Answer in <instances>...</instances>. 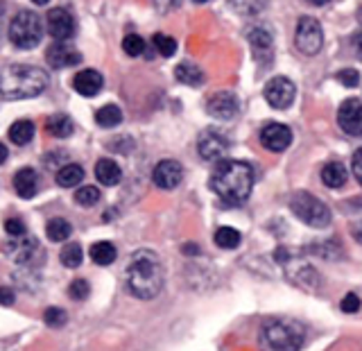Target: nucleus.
<instances>
[{
  "label": "nucleus",
  "mask_w": 362,
  "mask_h": 351,
  "mask_svg": "<svg viewBox=\"0 0 362 351\" xmlns=\"http://www.w3.org/2000/svg\"><path fill=\"white\" fill-rule=\"evenodd\" d=\"M45 62L59 71V68L77 66L79 62H82V54H79L75 48H71V45H66V43H52L48 48V52H45Z\"/></svg>",
  "instance_id": "dca6fc26"
},
{
  "label": "nucleus",
  "mask_w": 362,
  "mask_h": 351,
  "mask_svg": "<svg viewBox=\"0 0 362 351\" xmlns=\"http://www.w3.org/2000/svg\"><path fill=\"white\" fill-rule=\"evenodd\" d=\"M45 130H48V134L54 136V139H68V136L73 134L75 125H73V118L66 116V113H54V116L45 120Z\"/></svg>",
  "instance_id": "4be33fe9"
},
{
  "label": "nucleus",
  "mask_w": 362,
  "mask_h": 351,
  "mask_svg": "<svg viewBox=\"0 0 362 351\" xmlns=\"http://www.w3.org/2000/svg\"><path fill=\"white\" fill-rule=\"evenodd\" d=\"M14 188L23 200H30L39 190V177L32 168H21L14 175Z\"/></svg>",
  "instance_id": "6ab92c4d"
},
{
  "label": "nucleus",
  "mask_w": 362,
  "mask_h": 351,
  "mask_svg": "<svg viewBox=\"0 0 362 351\" xmlns=\"http://www.w3.org/2000/svg\"><path fill=\"white\" fill-rule=\"evenodd\" d=\"M165 272L158 256L150 249L136 252L124 272V286L136 299H154L163 290Z\"/></svg>",
  "instance_id": "f03ea898"
},
{
  "label": "nucleus",
  "mask_w": 362,
  "mask_h": 351,
  "mask_svg": "<svg viewBox=\"0 0 362 351\" xmlns=\"http://www.w3.org/2000/svg\"><path fill=\"white\" fill-rule=\"evenodd\" d=\"M95 177L102 186H116L122 179V170L113 159H100L95 163Z\"/></svg>",
  "instance_id": "aec40b11"
},
{
  "label": "nucleus",
  "mask_w": 362,
  "mask_h": 351,
  "mask_svg": "<svg viewBox=\"0 0 362 351\" xmlns=\"http://www.w3.org/2000/svg\"><path fill=\"white\" fill-rule=\"evenodd\" d=\"M337 122L342 132L351 136H362V102L356 98L344 100L337 109Z\"/></svg>",
  "instance_id": "ddd939ff"
},
{
  "label": "nucleus",
  "mask_w": 362,
  "mask_h": 351,
  "mask_svg": "<svg viewBox=\"0 0 362 351\" xmlns=\"http://www.w3.org/2000/svg\"><path fill=\"white\" fill-rule=\"evenodd\" d=\"M184 179V166L175 159H165V161H158L152 170V181L156 188L161 190H173L181 184Z\"/></svg>",
  "instance_id": "9b49d317"
},
{
  "label": "nucleus",
  "mask_w": 362,
  "mask_h": 351,
  "mask_svg": "<svg viewBox=\"0 0 362 351\" xmlns=\"http://www.w3.org/2000/svg\"><path fill=\"white\" fill-rule=\"evenodd\" d=\"M360 297L358 294H354V292H349L346 297L342 299V304H339V309H342L344 313H358L360 311Z\"/></svg>",
  "instance_id": "58836bf2"
},
{
  "label": "nucleus",
  "mask_w": 362,
  "mask_h": 351,
  "mask_svg": "<svg viewBox=\"0 0 362 351\" xmlns=\"http://www.w3.org/2000/svg\"><path fill=\"white\" fill-rule=\"evenodd\" d=\"M95 122L100 125V127H105V130L118 127V125L122 122V111H120V107H116V105H107V107L98 109V113H95Z\"/></svg>",
  "instance_id": "c85d7f7f"
},
{
  "label": "nucleus",
  "mask_w": 362,
  "mask_h": 351,
  "mask_svg": "<svg viewBox=\"0 0 362 351\" xmlns=\"http://www.w3.org/2000/svg\"><path fill=\"white\" fill-rule=\"evenodd\" d=\"M75 202L79 204V207H95V204L100 202V190L95 186H82L77 192H75Z\"/></svg>",
  "instance_id": "7c9ffc66"
},
{
  "label": "nucleus",
  "mask_w": 362,
  "mask_h": 351,
  "mask_svg": "<svg viewBox=\"0 0 362 351\" xmlns=\"http://www.w3.org/2000/svg\"><path fill=\"white\" fill-rule=\"evenodd\" d=\"M351 234H354L356 243H360V245H362V220H360V222H356L354 226H351Z\"/></svg>",
  "instance_id": "37998d69"
},
{
  "label": "nucleus",
  "mask_w": 362,
  "mask_h": 351,
  "mask_svg": "<svg viewBox=\"0 0 362 351\" xmlns=\"http://www.w3.org/2000/svg\"><path fill=\"white\" fill-rule=\"evenodd\" d=\"M238 98L229 91H220V93H215L209 98L206 102V111L209 116L215 118V120H233L238 116Z\"/></svg>",
  "instance_id": "2eb2a0df"
},
{
  "label": "nucleus",
  "mask_w": 362,
  "mask_h": 351,
  "mask_svg": "<svg viewBox=\"0 0 362 351\" xmlns=\"http://www.w3.org/2000/svg\"><path fill=\"white\" fill-rule=\"evenodd\" d=\"M290 209L303 224L315 226V229H324V226L331 224V209L320 197H315L305 190L294 192L290 197Z\"/></svg>",
  "instance_id": "423d86ee"
},
{
  "label": "nucleus",
  "mask_w": 362,
  "mask_h": 351,
  "mask_svg": "<svg viewBox=\"0 0 362 351\" xmlns=\"http://www.w3.org/2000/svg\"><path fill=\"white\" fill-rule=\"evenodd\" d=\"M360 18H362V7H360Z\"/></svg>",
  "instance_id": "09e8293b"
},
{
  "label": "nucleus",
  "mask_w": 362,
  "mask_h": 351,
  "mask_svg": "<svg viewBox=\"0 0 362 351\" xmlns=\"http://www.w3.org/2000/svg\"><path fill=\"white\" fill-rule=\"evenodd\" d=\"M346 179H349V173H346L344 163L331 161L322 168V181L328 188H342L346 184Z\"/></svg>",
  "instance_id": "412c9836"
},
{
  "label": "nucleus",
  "mask_w": 362,
  "mask_h": 351,
  "mask_svg": "<svg viewBox=\"0 0 362 351\" xmlns=\"http://www.w3.org/2000/svg\"><path fill=\"white\" fill-rule=\"evenodd\" d=\"M263 96H265L269 107H274V109H288L292 102H294V96H297V86L292 84V79L279 75V77H272L269 82L265 84Z\"/></svg>",
  "instance_id": "6e6552de"
},
{
  "label": "nucleus",
  "mask_w": 362,
  "mask_h": 351,
  "mask_svg": "<svg viewBox=\"0 0 362 351\" xmlns=\"http://www.w3.org/2000/svg\"><path fill=\"white\" fill-rule=\"evenodd\" d=\"M43 322L48 326H52V328H59V326H64L68 322V315L62 309H48L43 313Z\"/></svg>",
  "instance_id": "f704fd0d"
},
{
  "label": "nucleus",
  "mask_w": 362,
  "mask_h": 351,
  "mask_svg": "<svg viewBox=\"0 0 362 351\" xmlns=\"http://www.w3.org/2000/svg\"><path fill=\"white\" fill-rule=\"evenodd\" d=\"M351 168H354V175H356V179L360 181V186H362V147L354 154V161H351Z\"/></svg>",
  "instance_id": "ea45409f"
},
{
  "label": "nucleus",
  "mask_w": 362,
  "mask_h": 351,
  "mask_svg": "<svg viewBox=\"0 0 362 351\" xmlns=\"http://www.w3.org/2000/svg\"><path fill=\"white\" fill-rule=\"evenodd\" d=\"M335 77H337V82L344 84L346 88H354L360 84V73L356 71V68H344V71H339Z\"/></svg>",
  "instance_id": "c9c22d12"
},
{
  "label": "nucleus",
  "mask_w": 362,
  "mask_h": 351,
  "mask_svg": "<svg viewBox=\"0 0 362 351\" xmlns=\"http://www.w3.org/2000/svg\"><path fill=\"white\" fill-rule=\"evenodd\" d=\"M7 256L14 258L18 265H34L37 263V256H43V254H41L39 241H34V238H21L14 247L7 245Z\"/></svg>",
  "instance_id": "f3484780"
},
{
  "label": "nucleus",
  "mask_w": 362,
  "mask_h": 351,
  "mask_svg": "<svg viewBox=\"0 0 362 351\" xmlns=\"http://www.w3.org/2000/svg\"><path fill=\"white\" fill-rule=\"evenodd\" d=\"M294 43H297V48L308 57H315L317 52H320L324 48V30L320 25V21L313 18V16L299 18L297 34H294Z\"/></svg>",
  "instance_id": "0eeeda50"
},
{
  "label": "nucleus",
  "mask_w": 362,
  "mask_h": 351,
  "mask_svg": "<svg viewBox=\"0 0 362 351\" xmlns=\"http://www.w3.org/2000/svg\"><path fill=\"white\" fill-rule=\"evenodd\" d=\"M48 86V75L41 68L28 64H11L3 68L0 77V93L3 100H28L41 96Z\"/></svg>",
  "instance_id": "7ed1b4c3"
},
{
  "label": "nucleus",
  "mask_w": 362,
  "mask_h": 351,
  "mask_svg": "<svg viewBox=\"0 0 362 351\" xmlns=\"http://www.w3.org/2000/svg\"><path fill=\"white\" fill-rule=\"evenodd\" d=\"M82 179H84V168L77 163H66L57 173V184L62 188H73L77 184H82Z\"/></svg>",
  "instance_id": "393cba45"
},
{
  "label": "nucleus",
  "mask_w": 362,
  "mask_h": 351,
  "mask_svg": "<svg viewBox=\"0 0 362 351\" xmlns=\"http://www.w3.org/2000/svg\"><path fill=\"white\" fill-rule=\"evenodd\" d=\"M45 25H48V34L57 43H66L68 39L75 37L77 23L73 14L64 7H54L48 11V18H45Z\"/></svg>",
  "instance_id": "1a4fd4ad"
},
{
  "label": "nucleus",
  "mask_w": 362,
  "mask_h": 351,
  "mask_svg": "<svg viewBox=\"0 0 362 351\" xmlns=\"http://www.w3.org/2000/svg\"><path fill=\"white\" fill-rule=\"evenodd\" d=\"M152 43L161 57H173L177 52V41L173 37H165V34H154Z\"/></svg>",
  "instance_id": "473e14b6"
},
{
  "label": "nucleus",
  "mask_w": 362,
  "mask_h": 351,
  "mask_svg": "<svg viewBox=\"0 0 362 351\" xmlns=\"http://www.w3.org/2000/svg\"><path fill=\"white\" fill-rule=\"evenodd\" d=\"M179 3H181V0H152V5L158 11H163V14H165V11H170V9H175Z\"/></svg>",
  "instance_id": "a19ab883"
},
{
  "label": "nucleus",
  "mask_w": 362,
  "mask_h": 351,
  "mask_svg": "<svg viewBox=\"0 0 362 351\" xmlns=\"http://www.w3.org/2000/svg\"><path fill=\"white\" fill-rule=\"evenodd\" d=\"M354 50H356V57L362 62V30L354 37Z\"/></svg>",
  "instance_id": "79ce46f5"
},
{
  "label": "nucleus",
  "mask_w": 362,
  "mask_h": 351,
  "mask_svg": "<svg viewBox=\"0 0 362 351\" xmlns=\"http://www.w3.org/2000/svg\"><path fill=\"white\" fill-rule=\"evenodd\" d=\"M231 5L240 11V14H258L260 9L267 5V0H231Z\"/></svg>",
  "instance_id": "72a5a7b5"
},
{
  "label": "nucleus",
  "mask_w": 362,
  "mask_h": 351,
  "mask_svg": "<svg viewBox=\"0 0 362 351\" xmlns=\"http://www.w3.org/2000/svg\"><path fill=\"white\" fill-rule=\"evenodd\" d=\"M213 241L218 247L222 249H235L238 245H240L243 236L238 229H233V226H218V231H215Z\"/></svg>",
  "instance_id": "cd10ccee"
},
{
  "label": "nucleus",
  "mask_w": 362,
  "mask_h": 351,
  "mask_svg": "<svg viewBox=\"0 0 362 351\" xmlns=\"http://www.w3.org/2000/svg\"><path fill=\"white\" fill-rule=\"evenodd\" d=\"M116 258H118V249L109 241H100L90 247V260L98 265H111Z\"/></svg>",
  "instance_id": "5701e85b"
},
{
  "label": "nucleus",
  "mask_w": 362,
  "mask_h": 351,
  "mask_svg": "<svg viewBox=\"0 0 362 351\" xmlns=\"http://www.w3.org/2000/svg\"><path fill=\"white\" fill-rule=\"evenodd\" d=\"M209 186L226 207H240L252 195L254 168L245 161L226 159V161H220V166L213 170Z\"/></svg>",
  "instance_id": "f257e3e1"
},
{
  "label": "nucleus",
  "mask_w": 362,
  "mask_h": 351,
  "mask_svg": "<svg viewBox=\"0 0 362 351\" xmlns=\"http://www.w3.org/2000/svg\"><path fill=\"white\" fill-rule=\"evenodd\" d=\"M292 143V130L288 125L281 122H269L260 130V145L269 152H283L288 150Z\"/></svg>",
  "instance_id": "4468645a"
},
{
  "label": "nucleus",
  "mask_w": 362,
  "mask_h": 351,
  "mask_svg": "<svg viewBox=\"0 0 362 351\" xmlns=\"http://www.w3.org/2000/svg\"><path fill=\"white\" fill-rule=\"evenodd\" d=\"M197 152L204 161H218L229 152V141L218 130H204L197 141Z\"/></svg>",
  "instance_id": "9d476101"
},
{
  "label": "nucleus",
  "mask_w": 362,
  "mask_h": 351,
  "mask_svg": "<svg viewBox=\"0 0 362 351\" xmlns=\"http://www.w3.org/2000/svg\"><path fill=\"white\" fill-rule=\"evenodd\" d=\"M82 258H84V252H82V247H79L77 243L73 245H66L62 249V254H59V260L66 265V267H79V263H82Z\"/></svg>",
  "instance_id": "c756f323"
},
{
  "label": "nucleus",
  "mask_w": 362,
  "mask_h": 351,
  "mask_svg": "<svg viewBox=\"0 0 362 351\" xmlns=\"http://www.w3.org/2000/svg\"><path fill=\"white\" fill-rule=\"evenodd\" d=\"M175 77L179 79L181 84H186V86H199V84L204 82L202 68L195 66V64H190V62L179 64V66L175 68Z\"/></svg>",
  "instance_id": "b1692460"
},
{
  "label": "nucleus",
  "mask_w": 362,
  "mask_h": 351,
  "mask_svg": "<svg viewBox=\"0 0 362 351\" xmlns=\"http://www.w3.org/2000/svg\"><path fill=\"white\" fill-rule=\"evenodd\" d=\"M147 48V43L139 37V34H127L122 39V50L127 52L129 57H141Z\"/></svg>",
  "instance_id": "2f4dec72"
},
{
  "label": "nucleus",
  "mask_w": 362,
  "mask_h": 351,
  "mask_svg": "<svg viewBox=\"0 0 362 351\" xmlns=\"http://www.w3.org/2000/svg\"><path fill=\"white\" fill-rule=\"evenodd\" d=\"M32 3H37V5H48L50 0H32Z\"/></svg>",
  "instance_id": "49530a36"
},
{
  "label": "nucleus",
  "mask_w": 362,
  "mask_h": 351,
  "mask_svg": "<svg viewBox=\"0 0 362 351\" xmlns=\"http://www.w3.org/2000/svg\"><path fill=\"white\" fill-rule=\"evenodd\" d=\"M195 3H206V0H195Z\"/></svg>",
  "instance_id": "de8ad7c7"
},
{
  "label": "nucleus",
  "mask_w": 362,
  "mask_h": 351,
  "mask_svg": "<svg viewBox=\"0 0 362 351\" xmlns=\"http://www.w3.org/2000/svg\"><path fill=\"white\" fill-rule=\"evenodd\" d=\"M310 5H317V7H322V5H326V3H331V0H308Z\"/></svg>",
  "instance_id": "a18cd8bd"
},
{
  "label": "nucleus",
  "mask_w": 362,
  "mask_h": 351,
  "mask_svg": "<svg viewBox=\"0 0 362 351\" xmlns=\"http://www.w3.org/2000/svg\"><path fill=\"white\" fill-rule=\"evenodd\" d=\"M88 292H90V286L84 281V279H77V281H73L71 283V288H68V294H71L73 299H77V301H84L86 297H88Z\"/></svg>",
  "instance_id": "4c0bfd02"
},
{
  "label": "nucleus",
  "mask_w": 362,
  "mask_h": 351,
  "mask_svg": "<svg viewBox=\"0 0 362 351\" xmlns=\"http://www.w3.org/2000/svg\"><path fill=\"white\" fill-rule=\"evenodd\" d=\"M3 299H5V306H11V304H14V297H11L9 288H3Z\"/></svg>",
  "instance_id": "c03bdc74"
},
{
  "label": "nucleus",
  "mask_w": 362,
  "mask_h": 351,
  "mask_svg": "<svg viewBox=\"0 0 362 351\" xmlns=\"http://www.w3.org/2000/svg\"><path fill=\"white\" fill-rule=\"evenodd\" d=\"M5 231L11 236V238H25V234H28V226H25V222L23 220H18V218H9V220H5Z\"/></svg>",
  "instance_id": "e433bc0d"
},
{
  "label": "nucleus",
  "mask_w": 362,
  "mask_h": 351,
  "mask_svg": "<svg viewBox=\"0 0 362 351\" xmlns=\"http://www.w3.org/2000/svg\"><path fill=\"white\" fill-rule=\"evenodd\" d=\"M7 136H9V141H11V143H16V145H28V143L32 141V136H34V125H32L30 120H16V122L9 127Z\"/></svg>",
  "instance_id": "bb28decb"
},
{
  "label": "nucleus",
  "mask_w": 362,
  "mask_h": 351,
  "mask_svg": "<svg viewBox=\"0 0 362 351\" xmlns=\"http://www.w3.org/2000/svg\"><path fill=\"white\" fill-rule=\"evenodd\" d=\"M247 37H249V43H252L254 59L260 66H265L274 59V37H272V32L267 28H263V25L252 28Z\"/></svg>",
  "instance_id": "f8f14e48"
},
{
  "label": "nucleus",
  "mask_w": 362,
  "mask_h": 351,
  "mask_svg": "<svg viewBox=\"0 0 362 351\" xmlns=\"http://www.w3.org/2000/svg\"><path fill=\"white\" fill-rule=\"evenodd\" d=\"M102 86H105V79H102V75L98 71H93V68H86V71H79L75 77H73V88L77 91L79 96L84 98H93L98 96Z\"/></svg>",
  "instance_id": "a211bd4d"
},
{
  "label": "nucleus",
  "mask_w": 362,
  "mask_h": 351,
  "mask_svg": "<svg viewBox=\"0 0 362 351\" xmlns=\"http://www.w3.org/2000/svg\"><path fill=\"white\" fill-rule=\"evenodd\" d=\"M303 345V326L288 320L267 322L260 331L263 351H299Z\"/></svg>",
  "instance_id": "20e7f679"
},
{
  "label": "nucleus",
  "mask_w": 362,
  "mask_h": 351,
  "mask_svg": "<svg viewBox=\"0 0 362 351\" xmlns=\"http://www.w3.org/2000/svg\"><path fill=\"white\" fill-rule=\"evenodd\" d=\"M71 234H73V226L64 218H52L45 224V236H48L52 243H64L71 238Z\"/></svg>",
  "instance_id": "a878e982"
},
{
  "label": "nucleus",
  "mask_w": 362,
  "mask_h": 351,
  "mask_svg": "<svg viewBox=\"0 0 362 351\" xmlns=\"http://www.w3.org/2000/svg\"><path fill=\"white\" fill-rule=\"evenodd\" d=\"M43 39V23L39 14L23 9L9 23V41L21 50L37 48Z\"/></svg>",
  "instance_id": "39448f33"
}]
</instances>
